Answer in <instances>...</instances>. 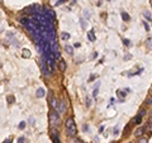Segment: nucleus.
Segmentation results:
<instances>
[{
    "instance_id": "3",
    "label": "nucleus",
    "mask_w": 152,
    "mask_h": 143,
    "mask_svg": "<svg viewBox=\"0 0 152 143\" xmlns=\"http://www.w3.org/2000/svg\"><path fill=\"white\" fill-rule=\"evenodd\" d=\"M58 111L62 113V114H63V113H66V104H65V101H63V100L60 101V105H58Z\"/></svg>"
},
{
    "instance_id": "19",
    "label": "nucleus",
    "mask_w": 152,
    "mask_h": 143,
    "mask_svg": "<svg viewBox=\"0 0 152 143\" xmlns=\"http://www.w3.org/2000/svg\"><path fill=\"white\" fill-rule=\"evenodd\" d=\"M52 139H53V142H55V143H60V139H58V137H57V136L55 137V134H53V133H52Z\"/></svg>"
},
{
    "instance_id": "22",
    "label": "nucleus",
    "mask_w": 152,
    "mask_h": 143,
    "mask_svg": "<svg viewBox=\"0 0 152 143\" xmlns=\"http://www.w3.org/2000/svg\"><path fill=\"white\" fill-rule=\"evenodd\" d=\"M128 130H129V127H126V129H124V136L128 134Z\"/></svg>"
},
{
    "instance_id": "17",
    "label": "nucleus",
    "mask_w": 152,
    "mask_h": 143,
    "mask_svg": "<svg viewBox=\"0 0 152 143\" xmlns=\"http://www.w3.org/2000/svg\"><path fill=\"white\" fill-rule=\"evenodd\" d=\"M70 143H82L80 139H77V138H71L70 139Z\"/></svg>"
},
{
    "instance_id": "10",
    "label": "nucleus",
    "mask_w": 152,
    "mask_h": 143,
    "mask_svg": "<svg viewBox=\"0 0 152 143\" xmlns=\"http://www.w3.org/2000/svg\"><path fill=\"white\" fill-rule=\"evenodd\" d=\"M141 119H142V117H139V115H137L136 118L133 120H132V123H133V124H139L141 123Z\"/></svg>"
},
{
    "instance_id": "5",
    "label": "nucleus",
    "mask_w": 152,
    "mask_h": 143,
    "mask_svg": "<svg viewBox=\"0 0 152 143\" xmlns=\"http://www.w3.org/2000/svg\"><path fill=\"white\" fill-rule=\"evenodd\" d=\"M22 56L24 58H28V57H31V51L27 50V48H24V50L22 51Z\"/></svg>"
},
{
    "instance_id": "12",
    "label": "nucleus",
    "mask_w": 152,
    "mask_h": 143,
    "mask_svg": "<svg viewBox=\"0 0 152 143\" xmlns=\"http://www.w3.org/2000/svg\"><path fill=\"white\" fill-rule=\"evenodd\" d=\"M145 130H146V132H148V133H152V122L148 123V125H146Z\"/></svg>"
},
{
    "instance_id": "26",
    "label": "nucleus",
    "mask_w": 152,
    "mask_h": 143,
    "mask_svg": "<svg viewBox=\"0 0 152 143\" xmlns=\"http://www.w3.org/2000/svg\"><path fill=\"white\" fill-rule=\"evenodd\" d=\"M150 117H151V119H152V110L150 111Z\"/></svg>"
},
{
    "instance_id": "15",
    "label": "nucleus",
    "mask_w": 152,
    "mask_h": 143,
    "mask_svg": "<svg viewBox=\"0 0 152 143\" xmlns=\"http://www.w3.org/2000/svg\"><path fill=\"white\" fill-rule=\"evenodd\" d=\"M146 104H147V105H151V104H152V95H150V96L146 99Z\"/></svg>"
},
{
    "instance_id": "25",
    "label": "nucleus",
    "mask_w": 152,
    "mask_h": 143,
    "mask_svg": "<svg viewBox=\"0 0 152 143\" xmlns=\"http://www.w3.org/2000/svg\"><path fill=\"white\" fill-rule=\"evenodd\" d=\"M23 141H24V138H19V143H23Z\"/></svg>"
},
{
    "instance_id": "1",
    "label": "nucleus",
    "mask_w": 152,
    "mask_h": 143,
    "mask_svg": "<svg viewBox=\"0 0 152 143\" xmlns=\"http://www.w3.org/2000/svg\"><path fill=\"white\" fill-rule=\"evenodd\" d=\"M65 127H66V133L70 137H75L76 133H77V128H76V124L75 122H73L72 118H68V119H66L65 122Z\"/></svg>"
},
{
    "instance_id": "4",
    "label": "nucleus",
    "mask_w": 152,
    "mask_h": 143,
    "mask_svg": "<svg viewBox=\"0 0 152 143\" xmlns=\"http://www.w3.org/2000/svg\"><path fill=\"white\" fill-rule=\"evenodd\" d=\"M58 70H60L61 72H65L66 71V62L65 61H60V63H58Z\"/></svg>"
},
{
    "instance_id": "16",
    "label": "nucleus",
    "mask_w": 152,
    "mask_h": 143,
    "mask_svg": "<svg viewBox=\"0 0 152 143\" xmlns=\"http://www.w3.org/2000/svg\"><path fill=\"white\" fill-rule=\"evenodd\" d=\"M122 17H123V19H124L126 22H128V20H129V15H128L127 13H122Z\"/></svg>"
},
{
    "instance_id": "27",
    "label": "nucleus",
    "mask_w": 152,
    "mask_h": 143,
    "mask_svg": "<svg viewBox=\"0 0 152 143\" xmlns=\"http://www.w3.org/2000/svg\"><path fill=\"white\" fill-rule=\"evenodd\" d=\"M150 95H152V86H151V90H150Z\"/></svg>"
},
{
    "instance_id": "24",
    "label": "nucleus",
    "mask_w": 152,
    "mask_h": 143,
    "mask_svg": "<svg viewBox=\"0 0 152 143\" xmlns=\"http://www.w3.org/2000/svg\"><path fill=\"white\" fill-rule=\"evenodd\" d=\"M124 44H127V46H128V44H129V42H128V39H124Z\"/></svg>"
},
{
    "instance_id": "8",
    "label": "nucleus",
    "mask_w": 152,
    "mask_h": 143,
    "mask_svg": "<svg viewBox=\"0 0 152 143\" xmlns=\"http://www.w3.org/2000/svg\"><path fill=\"white\" fill-rule=\"evenodd\" d=\"M36 95H37V98H42V96H45V90H43V89H38Z\"/></svg>"
},
{
    "instance_id": "7",
    "label": "nucleus",
    "mask_w": 152,
    "mask_h": 143,
    "mask_svg": "<svg viewBox=\"0 0 152 143\" xmlns=\"http://www.w3.org/2000/svg\"><path fill=\"white\" fill-rule=\"evenodd\" d=\"M143 132H145V129L143 128H138L136 132H134V136L136 137H142V134H143Z\"/></svg>"
},
{
    "instance_id": "21",
    "label": "nucleus",
    "mask_w": 152,
    "mask_h": 143,
    "mask_svg": "<svg viewBox=\"0 0 152 143\" xmlns=\"http://www.w3.org/2000/svg\"><path fill=\"white\" fill-rule=\"evenodd\" d=\"M14 101V96H12V95H9L8 96V103H10V104H12V103Z\"/></svg>"
},
{
    "instance_id": "18",
    "label": "nucleus",
    "mask_w": 152,
    "mask_h": 143,
    "mask_svg": "<svg viewBox=\"0 0 152 143\" xmlns=\"http://www.w3.org/2000/svg\"><path fill=\"white\" fill-rule=\"evenodd\" d=\"M147 47H148V50H152V38L147 41Z\"/></svg>"
},
{
    "instance_id": "20",
    "label": "nucleus",
    "mask_w": 152,
    "mask_h": 143,
    "mask_svg": "<svg viewBox=\"0 0 152 143\" xmlns=\"http://www.w3.org/2000/svg\"><path fill=\"white\" fill-rule=\"evenodd\" d=\"M145 114H146V110L143 109V108H142V109L139 110V114H138V115H139V117H143Z\"/></svg>"
},
{
    "instance_id": "11",
    "label": "nucleus",
    "mask_w": 152,
    "mask_h": 143,
    "mask_svg": "<svg viewBox=\"0 0 152 143\" xmlns=\"http://www.w3.org/2000/svg\"><path fill=\"white\" fill-rule=\"evenodd\" d=\"M137 143H148V139H147V137H139Z\"/></svg>"
},
{
    "instance_id": "13",
    "label": "nucleus",
    "mask_w": 152,
    "mask_h": 143,
    "mask_svg": "<svg viewBox=\"0 0 152 143\" xmlns=\"http://www.w3.org/2000/svg\"><path fill=\"white\" fill-rule=\"evenodd\" d=\"M66 52L68 53V55H72V53H73L72 47H71V46H66Z\"/></svg>"
},
{
    "instance_id": "6",
    "label": "nucleus",
    "mask_w": 152,
    "mask_h": 143,
    "mask_svg": "<svg viewBox=\"0 0 152 143\" xmlns=\"http://www.w3.org/2000/svg\"><path fill=\"white\" fill-rule=\"evenodd\" d=\"M87 37H89V39H90V41L91 42H94L95 41V36H94V31H89V32H87Z\"/></svg>"
},
{
    "instance_id": "14",
    "label": "nucleus",
    "mask_w": 152,
    "mask_h": 143,
    "mask_svg": "<svg viewBox=\"0 0 152 143\" xmlns=\"http://www.w3.org/2000/svg\"><path fill=\"white\" fill-rule=\"evenodd\" d=\"M61 38L63 39V41H66V39L70 38V34H68V33H62L61 34Z\"/></svg>"
},
{
    "instance_id": "2",
    "label": "nucleus",
    "mask_w": 152,
    "mask_h": 143,
    "mask_svg": "<svg viewBox=\"0 0 152 143\" xmlns=\"http://www.w3.org/2000/svg\"><path fill=\"white\" fill-rule=\"evenodd\" d=\"M50 122H51V125H57L60 123V117L56 114V111L50 113Z\"/></svg>"
},
{
    "instance_id": "9",
    "label": "nucleus",
    "mask_w": 152,
    "mask_h": 143,
    "mask_svg": "<svg viewBox=\"0 0 152 143\" xmlns=\"http://www.w3.org/2000/svg\"><path fill=\"white\" fill-rule=\"evenodd\" d=\"M51 105H52L53 109H58V103H57L56 99H51Z\"/></svg>"
},
{
    "instance_id": "28",
    "label": "nucleus",
    "mask_w": 152,
    "mask_h": 143,
    "mask_svg": "<svg viewBox=\"0 0 152 143\" xmlns=\"http://www.w3.org/2000/svg\"><path fill=\"white\" fill-rule=\"evenodd\" d=\"M112 143H115V142H112Z\"/></svg>"
},
{
    "instance_id": "23",
    "label": "nucleus",
    "mask_w": 152,
    "mask_h": 143,
    "mask_svg": "<svg viewBox=\"0 0 152 143\" xmlns=\"http://www.w3.org/2000/svg\"><path fill=\"white\" fill-rule=\"evenodd\" d=\"M24 127H26V123H24V122H22L20 124H19V128L22 129V128H24Z\"/></svg>"
}]
</instances>
